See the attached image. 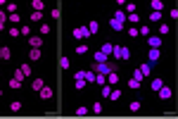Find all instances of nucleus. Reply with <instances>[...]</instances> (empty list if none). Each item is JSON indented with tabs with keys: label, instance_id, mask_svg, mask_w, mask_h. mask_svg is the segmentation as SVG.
Segmentation results:
<instances>
[{
	"label": "nucleus",
	"instance_id": "f257e3e1",
	"mask_svg": "<svg viewBox=\"0 0 178 119\" xmlns=\"http://www.w3.org/2000/svg\"><path fill=\"white\" fill-rule=\"evenodd\" d=\"M21 83H24V74H21V69H14V76L10 79V88L17 91V88H21Z\"/></svg>",
	"mask_w": 178,
	"mask_h": 119
},
{
	"label": "nucleus",
	"instance_id": "f03ea898",
	"mask_svg": "<svg viewBox=\"0 0 178 119\" xmlns=\"http://www.w3.org/2000/svg\"><path fill=\"white\" fill-rule=\"evenodd\" d=\"M74 38H90L88 26H76V29H74Z\"/></svg>",
	"mask_w": 178,
	"mask_h": 119
},
{
	"label": "nucleus",
	"instance_id": "7ed1b4c3",
	"mask_svg": "<svg viewBox=\"0 0 178 119\" xmlns=\"http://www.w3.org/2000/svg\"><path fill=\"white\" fill-rule=\"evenodd\" d=\"M159 57H162L159 48H150V53H147V62H150V64H154V62H157Z\"/></svg>",
	"mask_w": 178,
	"mask_h": 119
},
{
	"label": "nucleus",
	"instance_id": "20e7f679",
	"mask_svg": "<svg viewBox=\"0 0 178 119\" xmlns=\"http://www.w3.org/2000/svg\"><path fill=\"white\" fill-rule=\"evenodd\" d=\"M157 93H159V100H169V98H171V86H166V83H164Z\"/></svg>",
	"mask_w": 178,
	"mask_h": 119
},
{
	"label": "nucleus",
	"instance_id": "39448f33",
	"mask_svg": "<svg viewBox=\"0 0 178 119\" xmlns=\"http://www.w3.org/2000/svg\"><path fill=\"white\" fill-rule=\"evenodd\" d=\"M0 60H2V62H7V60H12V50H10L7 45H0Z\"/></svg>",
	"mask_w": 178,
	"mask_h": 119
},
{
	"label": "nucleus",
	"instance_id": "423d86ee",
	"mask_svg": "<svg viewBox=\"0 0 178 119\" xmlns=\"http://www.w3.org/2000/svg\"><path fill=\"white\" fill-rule=\"evenodd\" d=\"M38 95H40V100H50V98H52V88H50V86H43L38 91Z\"/></svg>",
	"mask_w": 178,
	"mask_h": 119
},
{
	"label": "nucleus",
	"instance_id": "0eeeda50",
	"mask_svg": "<svg viewBox=\"0 0 178 119\" xmlns=\"http://www.w3.org/2000/svg\"><path fill=\"white\" fill-rule=\"evenodd\" d=\"M29 45L31 48H40L43 45V36H29Z\"/></svg>",
	"mask_w": 178,
	"mask_h": 119
},
{
	"label": "nucleus",
	"instance_id": "6e6552de",
	"mask_svg": "<svg viewBox=\"0 0 178 119\" xmlns=\"http://www.w3.org/2000/svg\"><path fill=\"white\" fill-rule=\"evenodd\" d=\"M147 45L150 48H162V38H159V36H147Z\"/></svg>",
	"mask_w": 178,
	"mask_h": 119
},
{
	"label": "nucleus",
	"instance_id": "1a4fd4ad",
	"mask_svg": "<svg viewBox=\"0 0 178 119\" xmlns=\"http://www.w3.org/2000/svg\"><path fill=\"white\" fill-rule=\"evenodd\" d=\"M40 57H43V53H40V48H31V50H29V60H33V62H38Z\"/></svg>",
	"mask_w": 178,
	"mask_h": 119
},
{
	"label": "nucleus",
	"instance_id": "9d476101",
	"mask_svg": "<svg viewBox=\"0 0 178 119\" xmlns=\"http://www.w3.org/2000/svg\"><path fill=\"white\" fill-rule=\"evenodd\" d=\"M138 69H140V74H143V79H150V74H152V64L150 62H147V64H140Z\"/></svg>",
	"mask_w": 178,
	"mask_h": 119
},
{
	"label": "nucleus",
	"instance_id": "9b49d317",
	"mask_svg": "<svg viewBox=\"0 0 178 119\" xmlns=\"http://www.w3.org/2000/svg\"><path fill=\"white\" fill-rule=\"evenodd\" d=\"M119 81H121V79H119V72H109V74H107V83H109V86H116Z\"/></svg>",
	"mask_w": 178,
	"mask_h": 119
},
{
	"label": "nucleus",
	"instance_id": "f8f14e48",
	"mask_svg": "<svg viewBox=\"0 0 178 119\" xmlns=\"http://www.w3.org/2000/svg\"><path fill=\"white\" fill-rule=\"evenodd\" d=\"M31 7H33V12H43L45 10V2L43 0H31Z\"/></svg>",
	"mask_w": 178,
	"mask_h": 119
},
{
	"label": "nucleus",
	"instance_id": "ddd939ff",
	"mask_svg": "<svg viewBox=\"0 0 178 119\" xmlns=\"http://www.w3.org/2000/svg\"><path fill=\"white\" fill-rule=\"evenodd\" d=\"M5 12L7 14H17V12H19V5H17V2H7V5H5Z\"/></svg>",
	"mask_w": 178,
	"mask_h": 119
},
{
	"label": "nucleus",
	"instance_id": "4468645a",
	"mask_svg": "<svg viewBox=\"0 0 178 119\" xmlns=\"http://www.w3.org/2000/svg\"><path fill=\"white\" fill-rule=\"evenodd\" d=\"M107 60H109V57H107L105 53H100V50H98V53H93V62H98V64H100V62H107Z\"/></svg>",
	"mask_w": 178,
	"mask_h": 119
},
{
	"label": "nucleus",
	"instance_id": "2eb2a0df",
	"mask_svg": "<svg viewBox=\"0 0 178 119\" xmlns=\"http://www.w3.org/2000/svg\"><path fill=\"white\" fill-rule=\"evenodd\" d=\"M150 7H152V12H162V10H164V2H162V0H152Z\"/></svg>",
	"mask_w": 178,
	"mask_h": 119
},
{
	"label": "nucleus",
	"instance_id": "dca6fc26",
	"mask_svg": "<svg viewBox=\"0 0 178 119\" xmlns=\"http://www.w3.org/2000/svg\"><path fill=\"white\" fill-rule=\"evenodd\" d=\"M109 26H112L114 31H124V29H126V24H121V21H116V19L112 17V21H109Z\"/></svg>",
	"mask_w": 178,
	"mask_h": 119
},
{
	"label": "nucleus",
	"instance_id": "f3484780",
	"mask_svg": "<svg viewBox=\"0 0 178 119\" xmlns=\"http://www.w3.org/2000/svg\"><path fill=\"white\" fill-rule=\"evenodd\" d=\"M43 86H45V81H43V79H33V83H31V88H33L36 93H38V91H40Z\"/></svg>",
	"mask_w": 178,
	"mask_h": 119
},
{
	"label": "nucleus",
	"instance_id": "a211bd4d",
	"mask_svg": "<svg viewBox=\"0 0 178 119\" xmlns=\"http://www.w3.org/2000/svg\"><path fill=\"white\" fill-rule=\"evenodd\" d=\"M140 86H143V81H138V79H128V88H131V91H138Z\"/></svg>",
	"mask_w": 178,
	"mask_h": 119
},
{
	"label": "nucleus",
	"instance_id": "6ab92c4d",
	"mask_svg": "<svg viewBox=\"0 0 178 119\" xmlns=\"http://www.w3.org/2000/svg\"><path fill=\"white\" fill-rule=\"evenodd\" d=\"M112 48H114L112 43H102V48H100V53H105L107 57H109V55H112Z\"/></svg>",
	"mask_w": 178,
	"mask_h": 119
},
{
	"label": "nucleus",
	"instance_id": "aec40b11",
	"mask_svg": "<svg viewBox=\"0 0 178 119\" xmlns=\"http://www.w3.org/2000/svg\"><path fill=\"white\" fill-rule=\"evenodd\" d=\"M90 112H93V114H100V112H102V102H98V100H95V102L90 105Z\"/></svg>",
	"mask_w": 178,
	"mask_h": 119
},
{
	"label": "nucleus",
	"instance_id": "412c9836",
	"mask_svg": "<svg viewBox=\"0 0 178 119\" xmlns=\"http://www.w3.org/2000/svg\"><path fill=\"white\" fill-rule=\"evenodd\" d=\"M128 57H131V50H128L126 45H121V53H119V60H128Z\"/></svg>",
	"mask_w": 178,
	"mask_h": 119
},
{
	"label": "nucleus",
	"instance_id": "4be33fe9",
	"mask_svg": "<svg viewBox=\"0 0 178 119\" xmlns=\"http://www.w3.org/2000/svg\"><path fill=\"white\" fill-rule=\"evenodd\" d=\"M95 83H98V86H105V83H107V76H105V74H95Z\"/></svg>",
	"mask_w": 178,
	"mask_h": 119
},
{
	"label": "nucleus",
	"instance_id": "5701e85b",
	"mask_svg": "<svg viewBox=\"0 0 178 119\" xmlns=\"http://www.w3.org/2000/svg\"><path fill=\"white\" fill-rule=\"evenodd\" d=\"M59 67H62V69H69V67H71V60L69 57H59Z\"/></svg>",
	"mask_w": 178,
	"mask_h": 119
},
{
	"label": "nucleus",
	"instance_id": "b1692460",
	"mask_svg": "<svg viewBox=\"0 0 178 119\" xmlns=\"http://www.w3.org/2000/svg\"><path fill=\"white\" fill-rule=\"evenodd\" d=\"M164 86V79H152V91H159Z\"/></svg>",
	"mask_w": 178,
	"mask_h": 119
},
{
	"label": "nucleus",
	"instance_id": "393cba45",
	"mask_svg": "<svg viewBox=\"0 0 178 119\" xmlns=\"http://www.w3.org/2000/svg\"><path fill=\"white\" fill-rule=\"evenodd\" d=\"M29 19H31L33 24H38V21H43V14H40V12H31V17H29Z\"/></svg>",
	"mask_w": 178,
	"mask_h": 119
},
{
	"label": "nucleus",
	"instance_id": "a878e982",
	"mask_svg": "<svg viewBox=\"0 0 178 119\" xmlns=\"http://www.w3.org/2000/svg\"><path fill=\"white\" fill-rule=\"evenodd\" d=\"M88 53V43H81V45H76V55H86Z\"/></svg>",
	"mask_w": 178,
	"mask_h": 119
},
{
	"label": "nucleus",
	"instance_id": "bb28decb",
	"mask_svg": "<svg viewBox=\"0 0 178 119\" xmlns=\"http://www.w3.org/2000/svg\"><path fill=\"white\" fill-rule=\"evenodd\" d=\"M7 21H12L14 26H19V12L17 14H7Z\"/></svg>",
	"mask_w": 178,
	"mask_h": 119
},
{
	"label": "nucleus",
	"instance_id": "cd10ccee",
	"mask_svg": "<svg viewBox=\"0 0 178 119\" xmlns=\"http://www.w3.org/2000/svg\"><path fill=\"white\" fill-rule=\"evenodd\" d=\"M74 86H76V91H83V88H86V81L83 79H74Z\"/></svg>",
	"mask_w": 178,
	"mask_h": 119
},
{
	"label": "nucleus",
	"instance_id": "c85d7f7f",
	"mask_svg": "<svg viewBox=\"0 0 178 119\" xmlns=\"http://www.w3.org/2000/svg\"><path fill=\"white\" fill-rule=\"evenodd\" d=\"M126 14H135V2H126Z\"/></svg>",
	"mask_w": 178,
	"mask_h": 119
},
{
	"label": "nucleus",
	"instance_id": "c756f323",
	"mask_svg": "<svg viewBox=\"0 0 178 119\" xmlns=\"http://www.w3.org/2000/svg\"><path fill=\"white\" fill-rule=\"evenodd\" d=\"M88 31H90V33H98L100 31V24H98V21H90V24H88Z\"/></svg>",
	"mask_w": 178,
	"mask_h": 119
},
{
	"label": "nucleus",
	"instance_id": "7c9ffc66",
	"mask_svg": "<svg viewBox=\"0 0 178 119\" xmlns=\"http://www.w3.org/2000/svg\"><path fill=\"white\" fill-rule=\"evenodd\" d=\"M119 98H121V91H116V88H114V91L109 93V100H112V102H116Z\"/></svg>",
	"mask_w": 178,
	"mask_h": 119
},
{
	"label": "nucleus",
	"instance_id": "2f4dec72",
	"mask_svg": "<svg viewBox=\"0 0 178 119\" xmlns=\"http://www.w3.org/2000/svg\"><path fill=\"white\" fill-rule=\"evenodd\" d=\"M10 110H12V112H19V110H21V102H19V100L10 102Z\"/></svg>",
	"mask_w": 178,
	"mask_h": 119
},
{
	"label": "nucleus",
	"instance_id": "473e14b6",
	"mask_svg": "<svg viewBox=\"0 0 178 119\" xmlns=\"http://www.w3.org/2000/svg\"><path fill=\"white\" fill-rule=\"evenodd\" d=\"M128 110H131V112H138V110H140V102H138V100H133L131 105H128Z\"/></svg>",
	"mask_w": 178,
	"mask_h": 119
},
{
	"label": "nucleus",
	"instance_id": "72a5a7b5",
	"mask_svg": "<svg viewBox=\"0 0 178 119\" xmlns=\"http://www.w3.org/2000/svg\"><path fill=\"white\" fill-rule=\"evenodd\" d=\"M88 112H90V107H79V110H76V114H79V117H86Z\"/></svg>",
	"mask_w": 178,
	"mask_h": 119
},
{
	"label": "nucleus",
	"instance_id": "f704fd0d",
	"mask_svg": "<svg viewBox=\"0 0 178 119\" xmlns=\"http://www.w3.org/2000/svg\"><path fill=\"white\" fill-rule=\"evenodd\" d=\"M50 33V24H40V36H48Z\"/></svg>",
	"mask_w": 178,
	"mask_h": 119
},
{
	"label": "nucleus",
	"instance_id": "c9c22d12",
	"mask_svg": "<svg viewBox=\"0 0 178 119\" xmlns=\"http://www.w3.org/2000/svg\"><path fill=\"white\" fill-rule=\"evenodd\" d=\"M109 93H112V86H109V83H105V86H102V95H105V98H109Z\"/></svg>",
	"mask_w": 178,
	"mask_h": 119
},
{
	"label": "nucleus",
	"instance_id": "e433bc0d",
	"mask_svg": "<svg viewBox=\"0 0 178 119\" xmlns=\"http://www.w3.org/2000/svg\"><path fill=\"white\" fill-rule=\"evenodd\" d=\"M138 33H140V36H150V26H145V24H143V26L138 29Z\"/></svg>",
	"mask_w": 178,
	"mask_h": 119
},
{
	"label": "nucleus",
	"instance_id": "4c0bfd02",
	"mask_svg": "<svg viewBox=\"0 0 178 119\" xmlns=\"http://www.w3.org/2000/svg\"><path fill=\"white\" fill-rule=\"evenodd\" d=\"M126 31H128V36H131V38H135V36H138V29H135V26H128Z\"/></svg>",
	"mask_w": 178,
	"mask_h": 119
},
{
	"label": "nucleus",
	"instance_id": "58836bf2",
	"mask_svg": "<svg viewBox=\"0 0 178 119\" xmlns=\"http://www.w3.org/2000/svg\"><path fill=\"white\" fill-rule=\"evenodd\" d=\"M10 36L17 38V36H19V26H10Z\"/></svg>",
	"mask_w": 178,
	"mask_h": 119
},
{
	"label": "nucleus",
	"instance_id": "ea45409f",
	"mask_svg": "<svg viewBox=\"0 0 178 119\" xmlns=\"http://www.w3.org/2000/svg\"><path fill=\"white\" fill-rule=\"evenodd\" d=\"M19 69H21V74H24V76H29V74H31V67H29V64H21Z\"/></svg>",
	"mask_w": 178,
	"mask_h": 119
},
{
	"label": "nucleus",
	"instance_id": "a19ab883",
	"mask_svg": "<svg viewBox=\"0 0 178 119\" xmlns=\"http://www.w3.org/2000/svg\"><path fill=\"white\" fill-rule=\"evenodd\" d=\"M50 17H55V19H59V5H57V7H52V10H50Z\"/></svg>",
	"mask_w": 178,
	"mask_h": 119
},
{
	"label": "nucleus",
	"instance_id": "79ce46f5",
	"mask_svg": "<svg viewBox=\"0 0 178 119\" xmlns=\"http://www.w3.org/2000/svg\"><path fill=\"white\" fill-rule=\"evenodd\" d=\"M159 19H162V12H152L150 14V21H159Z\"/></svg>",
	"mask_w": 178,
	"mask_h": 119
},
{
	"label": "nucleus",
	"instance_id": "37998d69",
	"mask_svg": "<svg viewBox=\"0 0 178 119\" xmlns=\"http://www.w3.org/2000/svg\"><path fill=\"white\" fill-rule=\"evenodd\" d=\"M19 33H21V36H31V29H29V26H19Z\"/></svg>",
	"mask_w": 178,
	"mask_h": 119
},
{
	"label": "nucleus",
	"instance_id": "c03bdc74",
	"mask_svg": "<svg viewBox=\"0 0 178 119\" xmlns=\"http://www.w3.org/2000/svg\"><path fill=\"white\" fill-rule=\"evenodd\" d=\"M159 33H162V36H164V33H169V24H162V26H159Z\"/></svg>",
	"mask_w": 178,
	"mask_h": 119
},
{
	"label": "nucleus",
	"instance_id": "a18cd8bd",
	"mask_svg": "<svg viewBox=\"0 0 178 119\" xmlns=\"http://www.w3.org/2000/svg\"><path fill=\"white\" fill-rule=\"evenodd\" d=\"M133 79H138V81H143V74H140V69H135V72H133Z\"/></svg>",
	"mask_w": 178,
	"mask_h": 119
},
{
	"label": "nucleus",
	"instance_id": "49530a36",
	"mask_svg": "<svg viewBox=\"0 0 178 119\" xmlns=\"http://www.w3.org/2000/svg\"><path fill=\"white\" fill-rule=\"evenodd\" d=\"M0 21H7V12L5 10H0Z\"/></svg>",
	"mask_w": 178,
	"mask_h": 119
},
{
	"label": "nucleus",
	"instance_id": "de8ad7c7",
	"mask_svg": "<svg viewBox=\"0 0 178 119\" xmlns=\"http://www.w3.org/2000/svg\"><path fill=\"white\" fill-rule=\"evenodd\" d=\"M5 26H7V21H0V31H5Z\"/></svg>",
	"mask_w": 178,
	"mask_h": 119
},
{
	"label": "nucleus",
	"instance_id": "09e8293b",
	"mask_svg": "<svg viewBox=\"0 0 178 119\" xmlns=\"http://www.w3.org/2000/svg\"><path fill=\"white\" fill-rule=\"evenodd\" d=\"M0 98H2V88H0Z\"/></svg>",
	"mask_w": 178,
	"mask_h": 119
}]
</instances>
